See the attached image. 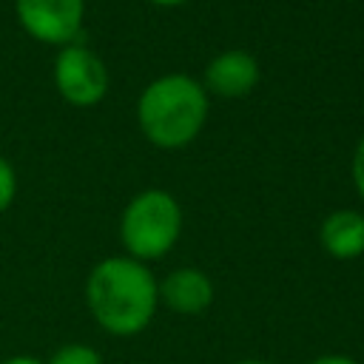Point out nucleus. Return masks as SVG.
<instances>
[{
	"mask_svg": "<svg viewBox=\"0 0 364 364\" xmlns=\"http://www.w3.org/2000/svg\"><path fill=\"white\" fill-rule=\"evenodd\" d=\"M85 304L108 336H139L159 310V279L145 262L125 253L108 256L88 270Z\"/></svg>",
	"mask_w": 364,
	"mask_h": 364,
	"instance_id": "1",
	"label": "nucleus"
},
{
	"mask_svg": "<svg viewBox=\"0 0 364 364\" xmlns=\"http://www.w3.org/2000/svg\"><path fill=\"white\" fill-rule=\"evenodd\" d=\"M210 114V94L202 80L185 71H168L151 80L136 97V125L142 136L162 151L191 145Z\"/></svg>",
	"mask_w": 364,
	"mask_h": 364,
	"instance_id": "2",
	"label": "nucleus"
},
{
	"mask_svg": "<svg viewBox=\"0 0 364 364\" xmlns=\"http://www.w3.org/2000/svg\"><path fill=\"white\" fill-rule=\"evenodd\" d=\"M182 236V208L165 188H145L128 199L119 216V242L125 256L156 262L168 256Z\"/></svg>",
	"mask_w": 364,
	"mask_h": 364,
	"instance_id": "3",
	"label": "nucleus"
},
{
	"mask_svg": "<svg viewBox=\"0 0 364 364\" xmlns=\"http://www.w3.org/2000/svg\"><path fill=\"white\" fill-rule=\"evenodd\" d=\"M54 88L57 94L74 105V108H94L105 100L111 77H108V65L102 63V57L82 46V43H68L57 51L54 57Z\"/></svg>",
	"mask_w": 364,
	"mask_h": 364,
	"instance_id": "4",
	"label": "nucleus"
},
{
	"mask_svg": "<svg viewBox=\"0 0 364 364\" xmlns=\"http://www.w3.org/2000/svg\"><path fill=\"white\" fill-rule=\"evenodd\" d=\"M20 28L43 46L77 43L85 20V0H14Z\"/></svg>",
	"mask_w": 364,
	"mask_h": 364,
	"instance_id": "5",
	"label": "nucleus"
},
{
	"mask_svg": "<svg viewBox=\"0 0 364 364\" xmlns=\"http://www.w3.org/2000/svg\"><path fill=\"white\" fill-rule=\"evenodd\" d=\"M262 80L259 60L247 48H225L216 57L208 60L202 85L210 97L222 100H239L247 97Z\"/></svg>",
	"mask_w": 364,
	"mask_h": 364,
	"instance_id": "6",
	"label": "nucleus"
},
{
	"mask_svg": "<svg viewBox=\"0 0 364 364\" xmlns=\"http://www.w3.org/2000/svg\"><path fill=\"white\" fill-rule=\"evenodd\" d=\"M216 299L213 279L199 267H176L159 279V304L176 316H202Z\"/></svg>",
	"mask_w": 364,
	"mask_h": 364,
	"instance_id": "7",
	"label": "nucleus"
},
{
	"mask_svg": "<svg viewBox=\"0 0 364 364\" xmlns=\"http://www.w3.org/2000/svg\"><path fill=\"white\" fill-rule=\"evenodd\" d=\"M318 245L327 256L338 262H353L364 256V213L353 208H338L327 213L318 225Z\"/></svg>",
	"mask_w": 364,
	"mask_h": 364,
	"instance_id": "8",
	"label": "nucleus"
},
{
	"mask_svg": "<svg viewBox=\"0 0 364 364\" xmlns=\"http://www.w3.org/2000/svg\"><path fill=\"white\" fill-rule=\"evenodd\" d=\"M46 364H102V355L91 347V344H82V341H68L63 347H57Z\"/></svg>",
	"mask_w": 364,
	"mask_h": 364,
	"instance_id": "9",
	"label": "nucleus"
},
{
	"mask_svg": "<svg viewBox=\"0 0 364 364\" xmlns=\"http://www.w3.org/2000/svg\"><path fill=\"white\" fill-rule=\"evenodd\" d=\"M17 196V171L14 165L0 154V213H6L11 208Z\"/></svg>",
	"mask_w": 364,
	"mask_h": 364,
	"instance_id": "10",
	"label": "nucleus"
},
{
	"mask_svg": "<svg viewBox=\"0 0 364 364\" xmlns=\"http://www.w3.org/2000/svg\"><path fill=\"white\" fill-rule=\"evenodd\" d=\"M350 176H353V188L364 202V134L358 136L355 148H353V159H350Z\"/></svg>",
	"mask_w": 364,
	"mask_h": 364,
	"instance_id": "11",
	"label": "nucleus"
},
{
	"mask_svg": "<svg viewBox=\"0 0 364 364\" xmlns=\"http://www.w3.org/2000/svg\"><path fill=\"white\" fill-rule=\"evenodd\" d=\"M307 364H358V361L350 358V355H344V353H324V355L310 358Z\"/></svg>",
	"mask_w": 364,
	"mask_h": 364,
	"instance_id": "12",
	"label": "nucleus"
},
{
	"mask_svg": "<svg viewBox=\"0 0 364 364\" xmlns=\"http://www.w3.org/2000/svg\"><path fill=\"white\" fill-rule=\"evenodd\" d=\"M0 364H46V361H40V358H34V355H11V358H6V361H0Z\"/></svg>",
	"mask_w": 364,
	"mask_h": 364,
	"instance_id": "13",
	"label": "nucleus"
},
{
	"mask_svg": "<svg viewBox=\"0 0 364 364\" xmlns=\"http://www.w3.org/2000/svg\"><path fill=\"white\" fill-rule=\"evenodd\" d=\"M151 6H159V9H176V6H185L188 0H145Z\"/></svg>",
	"mask_w": 364,
	"mask_h": 364,
	"instance_id": "14",
	"label": "nucleus"
},
{
	"mask_svg": "<svg viewBox=\"0 0 364 364\" xmlns=\"http://www.w3.org/2000/svg\"><path fill=\"white\" fill-rule=\"evenodd\" d=\"M233 364H276V361H262V358H239Z\"/></svg>",
	"mask_w": 364,
	"mask_h": 364,
	"instance_id": "15",
	"label": "nucleus"
}]
</instances>
